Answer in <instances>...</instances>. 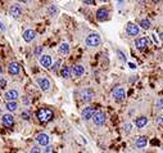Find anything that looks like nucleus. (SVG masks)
Instances as JSON below:
<instances>
[{"instance_id": "f257e3e1", "label": "nucleus", "mask_w": 163, "mask_h": 153, "mask_svg": "<svg viewBox=\"0 0 163 153\" xmlns=\"http://www.w3.org/2000/svg\"><path fill=\"white\" fill-rule=\"evenodd\" d=\"M36 116L39 118L40 122H49L54 118V113H53V111L49 109V108H40L37 112H36Z\"/></svg>"}, {"instance_id": "f03ea898", "label": "nucleus", "mask_w": 163, "mask_h": 153, "mask_svg": "<svg viewBox=\"0 0 163 153\" xmlns=\"http://www.w3.org/2000/svg\"><path fill=\"white\" fill-rule=\"evenodd\" d=\"M91 120H92L95 126H103V125L105 123L107 116H105V113L103 112V111H95V113L92 115Z\"/></svg>"}, {"instance_id": "7ed1b4c3", "label": "nucleus", "mask_w": 163, "mask_h": 153, "mask_svg": "<svg viewBox=\"0 0 163 153\" xmlns=\"http://www.w3.org/2000/svg\"><path fill=\"white\" fill-rule=\"evenodd\" d=\"M94 96H95V93L89 88L80 90V93H78V98L81 102H90L91 99H94Z\"/></svg>"}, {"instance_id": "20e7f679", "label": "nucleus", "mask_w": 163, "mask_h": 153, "mask_svg": "<svg viewBox=\"0 0 163 153\" xmlns=\"http://www.w3.org/2000/svg\"><path fill=\"white\" fill-rule=\"evenodd\" d=\"M100 36L98 35V34H90L87 37H86V40H85V43H86V45L87 46H91V48H95V46H98L99 44H100Z\"/></svg>"}, {"instance_id": "39448f33", "label": "nucleus", "mask_w": 163, "mask_h": 153, "mask_svg": "<svg viewBox=\"0 0 163 153\" xmlns=\"http://www.w3.org/2000/svg\"><path fill=\"white\" fill-rule=\"evenodd\" d=\"M112 96H113V99L116 101V102H122L125 99V96H126V94H125V89L124 88H114L113 89V91H112Z\"/></svg>"}, {"instance_id": "423d86ee", "label": "nucleus", "mask_w": 163, "mask_h": 153, "mask_svg": "<svg viewBox=\"0 0 163 153\" xmlns=\"http://www.w3.org/2000/svg\"><path fill=\"white\" fill-rule=\"evenodd\" d=\"M36 82H37L39 88L41 89L43 91H48V90L50 89V86H51L50 81H49L46 77H37V79H36Z\"/></svg>"}, {"instance_id": "0eeeda50", "label": "nucleus", "mask_w": 163, "mask_h": 153, "mask_svg": "<svg viewBox=\"0 0 163 153\" xmlns=\"http://www.w3.org/2000/svg\"><path fill=\"white\" fill-rule=\"evenodd\" d=\"M2 123H3L4 128L10 129V128L14 126V117H13L12 115H9V113H7V115H4L2 117Z\"/></svg>"}, {"instance_id": "6e6552de", "label": "nucleus", "mask_w": 163, "mask_h": 153, "mask_svg": "<svg viewBox=\"0 0 163 153\" xmlns=\"http://www.w3.org/2000/svg\"><path fill=\"white\" fill-rule=\"evenodd\" d=\"M95 111H97V109H95L94 106H87L86 108L82 109V113H81V116H82V118L85 121H87V120H90L92 117V115L95 113Z\"/></svg>"}, {"instance_id": "1a4fd4ad", "label": "nucleus", "mask_w": 163, "mask_h": 153, "mask_svg": "<svg viewBox=\"0 0 163 153\" xmlns=\"http://www.w3.org/2000/svg\"><path fill=\"white\" fill-rule=\"evenodd\" d=\"M36 142H37V144L39 145H41V147H46V145H49V143H50V138H49V135L48 134H39L37 136H36Z\"/></svg>"}, {"instance_id": "9d476101", "label": "nucleus", "mask_w": 163, "mask_h": 153, "mask_svg": "<svg viewBox=\"0 0 163 153\" xmlns=\"http://www.w3.org/2000/svg\"><path fill=\"white\" fill-rule=\"evenodd\" d=\"M139 32H140L139 26H136L135 23H127V26H126V34L129 36H136V35H139Z\"/></svg>"}, {"instance_id": "9b49d317", "label": "nucleus", "mask_w": 163, "mask_h": 153, "mask_svg": "<svg viewBox=\"0 0 163 153\" xmlns=\"http://www.w3.org/2000/svg\"><path fill=\"white\" fill-rule=\"evenodd\" d=\"M9 14H10L13 18H18V17H21V16H22V8H21V5H18V4H13V5L10 7V9H9Z\"/></svg>"}, {"instance_id": "f8f14e48", "label": "nucleus", "mask_w": 163, "mask_h": 153, "mask_svg": "<svg viewBox=\"0 0 163 153\" xmlns=\"http://www.w3.org/2000/svg\"><path fill=\"white\" fill-rule=\"evenodd\" d=\"M19 71H21V66H19L17 62L9 63V66H8V74H9V75L16 76V75L19 74Z\"/></svg>"}, {"instance_id": "ddd939ff", "label": "nucleus", "mask_w": 163, "mask_h": 153, "mask_svg": "<svg viewBox=\"0 0 163 153\" xmlns=\"http://www.w3.org/2000/svg\"><path fill=\"white\" fill-rule=\"evenodd\" d=\"M71 71H72V75L75 77H81V76H84V74H85V68H84V66H81V64H75L71 68Z\"/></svg>"}, {"instance_id": "4468645a", "label": "nucleus", "mask_w": 163, "mask_h": 153, "mask_svg": "<svg viewBox=\"0 0 163 153\" xmlns=\"http://www.w3.org/2000/svg\"><path fill=\"white\" fill-rule=\"evenodd\" d=\"M108 18H109V12H108L105 8L98 9V12H97V19L98 21L103 22V21H107Z\"/></svg>"}, {"instance_id": "2eb2a0df", "label": "nucleus", "mask_w": 163, "mask_h": 153, "mask_svg": "<svg viewBox=\"0 0 163 153\" xmlns=\"http://www.w3.org/2000/svg\"><path fill=\"white\" fill-rule=\"evenodd\" d=\"M135 46H136L138 50L143 52L146 49L148 46V39L146 37H140V39H136V41H135Z\"/></svg>"}, {"instance_id": "dca6fc26", "label": "nucleus", "mask_w": 163, "mask_h": 153, "mask_svg": "<svg viewBox=\"0 0 163 153\" xmlns=\"http://www.w3.org/2000/svg\"><path fill=\"white\" fill-rule=\"evenodd\" d=\"M51 63H53V61H51L50 55H40V64L44 68H50Z\"/></svg>"}, {"instance_id": "f3484780", "label": "nucleus", "mask_w": 163, "mask_h": 153, "mask_svg": "<svg viewBox=\"0 0 163 153\" xmlns=\"http://www.w3.org/2000/svg\"><path fill=\"white\" fill-rule=\"evenodd\" d=\"M22 36H23V40L26 41V43H31V41L36 37V32L34 30H26Z\"/></svg>"}, {"instance_id": "a211bd4d", "label": "nucleus", "mask_w": 163, "mask_h": 153, "mask_svg": "<svg viewBox=\"0 0 163 153\" xmlns=\"http://www.w3.org/2000/svg\"><path fill=\"white\" fill-rule=\"evenodd\" d=\"M18 96H19V94H18V91L14 90V89L8 90V91L5 93V99H7V101H17Z\"/></svg>"}, {"instance_id": "6ab92c4d", "label": "nucleus", "mask_w": 163, "mask_h": 153, "mask_svg": "<svg viewBox=\"0 0 163 153\" xmlns=\"http://www.w3.org/2000/svg\"><path fill=\"white\" fill-rule=\"evenodd\" d=\"M146 144H148V139L145 136H139L136 140H135L136 148H144V147H146Z\"/></svg>"}, {"instance_id": "aec40b11", "label": "nucleus", "mask_w": 163, "mask_h": 153, "mask_svg": "<svg viewBox=\"0 0 163 153\" xmlns=\"http://www.w3.org/2000/svg\"><path fill=\"white\" fill-rule=\"evenodd\" d=\"M5 108L9 111V112H14V111H17L18 108V104L16 101H8L7 104H5Z\"/></svg>"}, {"instance_id": "412c9836", "label": "nucleus", "mask_w": 163, "mask_h": 153, "mask_svg": "<svg viewBox=\"0 0 163 153\" xmlns=\"http://www.w3.org/2000/svg\"><path fill=\"white\" fill-rule=\"evenodd\" d=\"M148 123V118L145 117V116H141V117H139V118H136V121H135V125L139 128V129H141V128H144L145 125Z\"/></svg>"}, {"instance_id": "4be33fe9", "label": "nucleus", "mask_w": 163, "mask_h": 153, "mask_svg": "<svg viewBox=\"0 0 163 153\" xmlns=\"http://www.w3.org/2000/svg\"><path fill=\"white\" fill-rule=\"evenodd\" d=\"M59 53L60 54H68L70 53V44L68 43H63V44H60V46H59Z\"/></svg>"}, {"instance_id": "5701e85b", "label": "nucleus", "mask_w": 163, "mask_h": 153, "mask_svg": "<svg viewBox=\"0 0 163 153\" xmlns=\"http://www.w3.org/2000/svg\"><path fill=\"white\" fill-rule=\"evenodd\" d=\"M60 74H62V77H64V79H68V77H71L72 71H71V68H70V67H63Z\"/></svg>"}, {"instance_id": "b1692460", "label": "nucleus", "mask_w": 163, "mask_h": 153, "mask_svg": "<svg viewBox=\"0 0 163 153\" xmlns=\"http://www.w3.org/2000/svg\"><path fill=\"white\" fill-rule=\"evenodd\" d=\"M140 27L144 29V30L150 29V21L149 19H140Z\"/></svg>"}, {"instance_id": "393cba45", "label": "nucleus", "mask_w": 163, "mask_h": 153, "mask_svg": "<svg viewBox=\"0 0 163 153\" xmlns=\"http://www.w3.org/2000/svg\"><path fill=\"white\" fill-rule=\"evenodd\" d=\"M155 108L159 109V111L163 109V99H162V98H158V99H157V102H155Z\"/></svg>"}, {"instance_id": "a878e982", "label": "nucleus", "mask_w": 163, "mask_h": 153, "mask_svg": "<svg viewBox=\"0 0 163 153\" xmlns=\"http://www.w3.org/2000/svg\"><path fill=\"white\" fill-rule=\"evenodd\" d=\"M41 52H43V46H37L35 49V55L36 57H40V55H41Z\"/></svg>"}, {"instance_id": "bb28decb", "label": "nucleus", "mask_w": 163, "mask_h": 153, "mask_svg": "<svg viewBox=\"0 0 163 153\" xmlns=\"http://www.w3.org/2000/svg\"><path fill=\"white\" fill-rule=\"evenodd\" d=\"M155 123H157V125H162V123H163V115L157 116V118H155Z\"/></svg>"}, {"instance_id": "cd10ccee", "label": "nucleus", "mask_w": 163, "mask_h": 153, "mask_svg": "<svg viewBox=\"0 0 163 153\" xmlns=\"http://www.w3.org/2000/svg\"><path fill=\"white\" fill-rule=\"evenodd\" d=\"M59 67H60V61H58V62H55V63H54V66L51 67V69H53L54 72H55V71H57V69H58Z\"/></svg>"}, {"instance_id": "c85d7f7f", "label": "nucleus", "mask_w": 163, "mask_h": 153, "mask_svg": "<svg viewBox=\"0 0 163 153\" xmlns=\"http://www.w3.org/2000/svg\"><path fill=\"white\" fill-rule=\"evenodd\" d=\"M57 12H58V9H57L55 7H50V8H49V13H50L51 16H54V14H55Z\"/></svg>"}, {"instance_id": "c756f323", "label": "nucleus", "mask_w": 163, "mask_h": 153, "mask_svg": "<svg viewBox=\"0 0 163 153\" xmlns=\"http://www.w3.org/2000/svg\"><path fill=\"white\" fill-rule=\"evenodd\" d=\"M131 129H132V125L131 123H126L125 125V131L126 133H131Z\"/></svg>"}, {"instance_id": "7c9ffc66", "label": "nucleus", "mask_w": 163, "mask_h": 153, "mask_svg": "<svg viewBox=\"0 0 163 153\" xmlns=\"http://www.w3.org/2000/svg\"><path fill=\"white\" fill-rule=\"evenodd\" d=\"M5 85H7V81H5L4 79H2V77H0V89L5 88Z\"/></svg>"}, {"instance_id": "2f4dec72", "label": "nucleus", "mask_w": 163, "mask_h": 153, "mask_svg": "<svg viewBox=\"0 0 163 153\" xmlns=\"http://www.w3.org/2000/svg\"><path fill=\"white\" fill-rule=\"evenodd\" d=\"M84 3L89 5H95V0H84Z\"/></svg>"}, {"instance_id": "473e14b6", "label": "nucleus", "mask_w": 163, "mask_h": 153, "mask_svg": "<svg viewBox=\"0 0 163 153\" xmlns=\"http://www.w3.org/2000/svg\"><path fill=\"white\" fill-rule=\"evenodd\" d=\"M22 117H23V120H30V115L27 113V112H23V113H22Z\"/></svg>"}, {"instance_id": "72a5a7b5", "label": "nucleus", "mask_w": 163, "mask_h": 153, "mask_svg": "<svg viewBox=\"0 0 163 153\" xmlns=\"http://www.w3.org/2000/svg\"><path fill=\"white\" fill-rule=\"evenodd\" d=\"M118 55H119V57H121V59H122V61H124V62L126 61V58H125V55H124V54H122L121 52H118Z\"/></svg>"}, {"instance_id": "f704fd0d", "label": "nucleus", "mask_w": 163, "mask_h": 153, "mask_svg": "<svg viewBox=\"0 0 163 153\" xmlns=\"http://www.w3.org/2000/svg\"><path fill=\"white\" fill-rule=\"evenodd\" d=\"M35 152H40V149H39L37 147H34V148L31 149V153H35Z\"/></svg>"}, {"instance_id": "c9c22d12", "label": "nucleus", "mask_w": 163, "mask_h": 153, "mask_svg": "<svg viewBox=\"0 0 163 153\" xmlns=\"http://www.w3.org/2000/svg\"><path fill=\"white\" fill-rule=\"evenodd\" d=\"M44 152H53V148H51V147H48V145H46V148L44 149Z\"/></svg>"}, {"instance_id": "e433bc0d", "label": "nucleus", "mask_w": 163, "mask_h": 153, "mask_svg": "<svg viewBox=\"0 0 163 153\" xmlns=\"http://www.w3.org/2000/svg\"><path fill=\"white\" fill-rule=\"evenodd\" d=\"M23 103H24V104H29V103H30V101L27 99V96H24V98H23Z\"/></svg>"}, {"instance_id": "4c0bfd02", "label": "nucleus", "mask_w": 163, "mask_h": 153, "mask_svg": "<svg viewBox=\"0 0 163 153\" xmlns=\"http://www.w3.org/2000/svg\"><path fill=\"white\" fill-rule=\"evenodd\" d=\"M17 2H19V3H27L29 0H17Z\"/></svg>"}, {"instance_id": "58836bf2", "label": "nucleus", "mask_w": 163, "mask_h": 153, "mask_svg": "<svg viewBox=\"0 0 163 153\" xmlns=\"http://www.w3.org/2000/svg\"><path fill=\"white\" fill-rule=\"evenodd\" d=\"M0 29H2V30H4V25H3L2 22H0Z\"/></svg>"}, {"instance_id": "ea45409f", "label": "nucleus", "mask_w": 163, "mask_h": 153, "mask_svg": "<svg viewBox=\"0 0 163 153\" xmlns=\"http://www.w3.org/2000/svg\"><path fill=\"white\" fill-rule=\"evenodd\" d=\"M3 75V68H2V66H0V76Z\"/></svg>"}, {"instance_id": "a19ab883", "label": "nucleus", "mask_w": 163, "mask_h": 153, "mask_svg": "<svg viewBox=\"0 0 163 153\" xmlns=\"http://www.w3.org/2000/svg\"><path fill=\"white\" fill-rule=\"evenodd\" d=\"M152 2H153V3H159L160 0H152Z\"/></svg>"}, {"instance_id": "79ce46f5", "label": "nucleus", "mask_w": 163, "mask_h": 153, "mask_svg": "<svg viewBox=\"0 0 163 153\" xmlns=\"http://www.w3.org/2000/svg\"><path fill=\"white\" fill-rule=\"evenodd\" d=\"M160 39H162V40H163V34H162V35H160Z\"/></svg>"}, {"instance_id": "37998d69", "label": "nucleus", "mask_w": 163, "mask_h": 153, "mask_svg": "<svg viewBox=\"0 0 163 153\" xmlns=\"http://www.w3.org/2000/svg\"><path fill=\"white\" fill-rule=\"evenodd\" d=\"M117 2H122V0H117Z\"/></svg>"}, {"instance_id": "c03bdc74", "label": "nucleus", "mask_w": 163, "mask_h": 153, "mask_svg": "<svg viewBox=\"0 0 163 153\" xmlns=\"http://www.w3.org/2000/svg\"><path fill=\"white\" fill-rule=\"evenodd\" d=\"M0 111H2V109H0Z\"/></svg>"}]
</instances>
